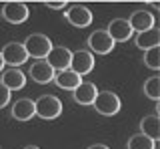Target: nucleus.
Here are the masks:
<instances>
[{"mask_svg":"<svg viewBox=\"0 0 160 149\" xmlns=\"http://www.w3.org/2000/svg\"><path fill=\"white\" fill-rule=\"evenodd\" d=\"M136 47L146 51V48H152V47H160V30L156 26L148 28V30H142L138 32L136 36Z\"/></svg>","mask_w":160,"mask_h":149,"instance_id":"nucleus-17","label":"nucleus"},{"mask_svg":"<svg viewBox=\"0 0 160 149\" xmlns=\"http://www.w3.org/2000/svg\"><path fill=\"white\" fill-rule=\"evenodd\" d=\"M114 44H116V42L112 41V36H110L106 30H94L88 36V47H90V51L96 52V54H108V52H112Z\"/></svg>","mask_w":160,"mask_h":149,"instance_id":"nucleus-5","label":"nucleus"},{"mask_svg":"<svg viewBox=\"0 0 160 149\" xmlns=\"http://www.w3.org/2000/svg\"><path fill=\"white\" fill-rule=\"evenodd\" d=\"M0 54L4 58V64H10V67H20L28 61V52L24 48V44L20 42H8Z\"/></svg>","mask_w":160,"mask_h":149,"instance_id":"nucleus-4","label":"nucleus"},{"mask_svg":"<svg viewBox=\"0 0 160 149\" xmlns=\"http://www.w3.org/2000/svg\"><path fill=\"white\" fill-rule=\"evenodd\" d=\"M22 44L26 48L28 57H32V58H46V54L52 48V41L46 34H30Z\"/></svg>","mask_w":160,"mask_h":149,"instance_id":"nucleus-3","label":"nucleus"},{"mask_svg":"<svg viewBox=\"0 0 160 149\" xmlns=\"http://www.w3.org/2000/svg\"><path fill=\"white\" fill-rule=\"evenodd\" d=\"M106 32L112 36L114 42H126L128 38H132V34H134L130 22L124 20V18H116V20H112V22L108 24Z\"/></svg>","mask_w":160,"mask_h":149,"instance_id":"nucleus-10","label":"nucleus"},{"mask_svg":"<svg viewBox=\"0 0 160 149\" xmlns=\"http://www.w3.org/2000/svg\"><path fill=\"white\" fill-rule=\"evenodd\" d=\"M24 149H40V147H36V145H28V147H24Z\"/></svg>","mask_w":160,"mask_h":149,"instance_id":"nucleus-26","label":"nucleus"},{"mask_svg":"<svg viewBox=\"0 0 160 149\" xmlns=\"http://www.w3.org/2000/svg\"><path fill=\"white\" fill-rule=\"evenodd\" d=\"M54 83H56L62 91H74V89L82 83V77H80L78 73H74L72 69H64V71H56Z\"/></svg>","mask_w":160,"mask_h":149,"instance_id":"nucleus-12","label":"nucleus"},{"mask_svg":"<svg viewBox=\"0 0 160 149\" xmlns=\"http://www.w3.org/2000/svg\"><path fill=\"white\" fill-rule=\"evenodd\" d=\"M46 6L54 8V10H60V8H64V6H66V2H46Z\"/></svg>","mask_w":160,"mask_h":149,"instance_id":"nucleus-23","label":"nucleus"},{"mask_svg":"<svg viewBox=\"0 0 160 149\" xmlns=\"http://www.w3.org/2000/svg\"><path fill=\"white\" fill-rule=\"evenodd\" d=\"M128 149H156V141H152L144 133H138L128 139Z\"/></svg>","mask_w":160,"mask_h":149,"instance_id":"nucleus-19","label":"nucleus"},{"mask_svg":"<svg viewBox=\"0 0 160 149\" xmlns=\"http://www.w3.org/2000/svg\"><path fill=\"white\" fill-rule=\"evenodd\" d=\"M12 117L16 121H30L34 117V101L32 99H18L12 105Z\"/></svg>","mask_w":160,"mask_h":149,"instance_id":"nucleus-15","label":"nucleus"},{"mask_svg":"<svg viewBox=\"0 0 160 149\" xmlns=\"http://www.w3.org/2000/svg\"><path fill=\"white\" fill-rule=\"evenodd\" d=\"M66 20L76 28H86L92 22V12L84 4H74V6H70L66 10Z\"/></svg>","mask_w":160,"mask_h":149,"instance_id":"nucleus-6","label":"nucleus"},{"mask_svg":"<svg viewBox=\"0 0 160 149\" xmlns=\"http://www.w3.org/2000/svg\"><path fill=\"white\" fill-rule=\"evenodd\" d=\"M70 58H72V51L66 47H52L50 52L46 54V63L54 71H64L70 69Z\"/></svg>","mask_w":160,"mask_h":149,"instance_id":"nucleus-7","label":"nucleus"},{"mask_svg":"<svg viewBox=\"0 0 160 149\" xmlns=\"http://www.w3.org/2000/svg\"><path fill=\"white\" fill-rule=\"evenodd\" d=\"M70 69H72L74 73H78L80 77H82V74H88L94 69V54H90L88 51H76V52H72Z\"/></svg>","mask_w":160,"mask_h":149,"instance_id":"nucleus-9","label":"nucleus"},{"mask_svg":"<svg viewBox=\"0 0 160 149\" xmlns=\"http://www.w3.org/2000/svg\"><path fill=\"white\" fill-rule=\"evenodd\" d=\"M92 105L100 115L112 117V115H116L120 111V97L116 93H112V91H98Z\"/></svg>","mask_w":160,"mask_h":149,"instance_id":"nucleus-2","label":"nucleus"},{"mask_svg":"<svg viewBox=\"0 0 160 149\" xmlns=\"http://www.w3.org/2000/svg\"><path fill=\"white\" fill-rule=\"evenodd\" d=\"M60 113H62V103L54 95H42L34 101V115H38L44 121H52L60 117Z\"/></svg>","mask_w":160,"mask_h":149,"instance_id":"nucleus-1","label":"nucleus"},{"mask_svg":"<svg viewBox=\"0 0 160 149\" xmlns=\"http://www.w3.org/2000/svg\"><path fill=\"white\" fill-rule=\"evenodd\" d=\"M144 95L152 101H158L160 99V77H150L146 83H144Z\"/></svg>","mask_w":160,"mask_h":149,"instance_id":"nucleus-21","label":"nucleus"},{"mask_svg":"<svg viewBox=\"0 0 160 149\" xmlns=\"http://www.w3.org/2000/svg\"><path fill=\"white\" fill-rule=\"evenodd\" d=\"M10 93H12V91H10L8 87H4L2 83H0V109L6 107L8 103H10Z\"/></svg>","mask_w":160,"mask_h":149,"instance_id":"nucleus-22","label":"nucleus"},{"mask_svg":"<svg viewBox=\"0 0 160 149\" xmlns=\"http://www.w3.org/2000/svg\"><path fill=\"white\" fill-rule=\"evenodd\" d=\"M0 71H4V58H2V54H0Z\"/></svg>","mask_w":160,"mask_h":149,"instance_id":"nucleus-25","label":"nucleus"},{"mask_svg":"<svg viewBox=\"0 0 160 149\" xmlns=\"http://www.w3.org/2000/svg\"><path fill=\"white\" fill-rule=\"evenodd\" d=\"M96 93H98V89L94 83H80V85L72 91V95H74V101L78 103V105H92L94 103V99H96Z\"/></svg>","mask_w":160,"mask_h":149,"instance_id":"nucleus-13","label":"nucleus"},{"mask_svg":"<svg viewBox=\"0 0 160 149\" xmlns=\"http://www.w3.org/2000/svg\"><path fill=\"white\" fill-rule=\"evenodd\" d=\"M128 22H130V26H132V30L142 32V30H148V28L154 26V16L148 10H136V12H132V16H130Z\"/></svg>","mask_w":160,"mask_h":149,"instance_id":"nucleus-16","label":"nucleus"},{"mask_svg":"<svg viewBox=\"0 0 160 149\" xmlns=\"http://www.w3.org/2000/svg\"><path fill=\"white\" fill-rule=\"evenodd\" d=\"M0 83L4 87H8L10 91H20V89H24V85H26V74L22 71H18L16 67H12L10 71L2 73V81Z\"/></svg>","mask_w":160,"mask_h":149,"instance_id":"nucleus-14","label":"nucleus"},{"mask_svg":"<svg viewBox=\"0 0 160 149\" xmlns=\"http://www.w3.org/2000/svg\"><path fill=\"white\" fill-rule=\"evenodd\" d=\"M88 149H110V147H106V145H102V143H96V145H90Z\"/></svg>","mask_w":160,"mask_h":149,"instance_id":"nucleus-24","label":"nucleus"},{"mask_svg":"<svg viewBox=\"0 0 160 149\" xmlns=\"http://www.w3.org/2000/svg\"><path fill=\"white\" fill-rule=\"evenodd\" d=\"M2 16L10 24H22L28 18V6L22 2H6L2 6Z\"/></svg>","mask_w":160,"mask_h":149,"instance_id":"nucleus-8","label":"nucleus"},{"mask_svg":"<svg viewBox=\"0 0 160 149\" xmlns=\"http://www.w3.org/2000/svg\"><path fill=\"white\" fill-rule=\"evenodd\" d=\"M54 74H56V71H54L44 58H38V63H34L32 69H30V77H32V81L40 83V85H46V83L54 81Z\"/></svg>","mask_w":160,"mask_h":149,"instance_id":"nucleus-11","label":"nucleus"},{"mask_svg":"<svg viewBox=\"0 0 160 149\" xmlns=\"http://www.w3.org/2000/svg\"><path fill=\"white\" fill-rule=\"evenodd\" d=\"M144 64L152 71H158L160 69V47H152L144 51Z\"/></svg>","mask_w":160,"mask_h":149,"instance_id":"nucleus-20","label":"nucleus"},{"mask_svg":"<svg viewBox=\"0 0 160 149\" xmlns=\"http://www.w3.org/2000/svg\"><path fill=\"white\" fill-rule=\"evenodd\" d=\"M140 131L146 137H150L152 141H160V119L158 115H148L140 121Z\"/></svg>","mask_w":160,"mask_h":149,"instance_id":"nucleus-18","label":"nucleus"}]
</instances>
